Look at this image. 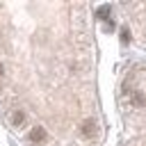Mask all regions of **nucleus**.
<instances>
[{
	"label": "nucleus",
	"mask_w": 146,
	"mask_h": 146,
	"mask_svg": "<svg viewBox=\"0 0 146 146\" xmlns=\"http://www.w3.org/2000/svg\"><path fill=\"white\" fill-rule=\"evenodd\" d=\"M125 11H130V25L137 34V41L146 48V2L141 5H123Z\"/></svg>",
	"instance_id": "f257e3e1"
}]
</instances>
